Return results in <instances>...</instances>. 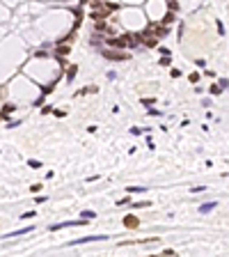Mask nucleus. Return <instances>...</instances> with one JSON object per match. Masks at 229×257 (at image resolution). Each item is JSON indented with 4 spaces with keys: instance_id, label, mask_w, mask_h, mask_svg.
Returning a JSON list of instances; mask_svg holds the SVG:
<instances>
[{
    "instance_id": "obj_1",
    "label": "nucleus",
    "mask_w": 229,
    "mask_h": 257,
    "mask_svg": "<svg viewBox=\"0 0 229 257\" xmlns=\"http://www.w3.org/2000/svg\"><path fill=\"white\" fill-rule=\"evenodd\" d=\"M101 55H103L105 60H128L131 53H119V51H114V48H103Z\"/></svg>"
},
{
    "instance_id": "obj_8",
    "label": "nucleus",
    "mask_w": 229,
    "mask_h": 257,
    "mask_svg": "<svg viewBox=\"0 0 229 257\" xmlns=\"http://www.w3.org/2000/svg\"><path fill=\"white\" fill-rule=\"evenodd\" d=\"M76 71H78V67H69V71H67V81H73Z\"/></svg>"
},
{
    "instance_id": "obj_12",
    "label": "nucleus",
    "mask_w": 229,
    "mask_h": 257,
    "mask_svg": "<svg viewBox=\"0 0 229 257\" xmlns=\"http://www.w3.org/2000/svg\"><path fill=\"white\" fill-rule=\"evenodd\" d=\"M80 216H83V218H87V221H89V218H94V211H83Z\"/></svg>"
},
{
    "instance_id": "obj_14",
    "label": "nucleus",
    "mask_w": 229,
    "mask_h": 257,
    "mask_svg": "<svg viewBox=\"0 0 229 257\" xmlns=\"http://www.w3.org/2000/svg\"><path fill=\"white\" fill-rule=\"evenodd\" d=\"M188 78H190V83H197V81H199V74H190Z\"/></svg>"
},
{
    "instance_id": "obj_5",
    "label": "nucleus",
    "mask_w": 229,
    "mask_h": 257,
    "mask_svg": "<svg viewBox=\"0 0 229 257\" xmlns=\"http://www.w3.org/2000/svg\"><path fill=\"white\" fill-rule=\"evenodd\" d=\"M172 21H177V16H174V12H167V14H165V19H163V23H165V26H170V23H172Z\"/></svg>"
},
{
    "instance_id": "obj_13",
    "label": "nucleus",
    "mask_w": 229,
    "mask_h": 257,
    "mask_svg": "<svg viewBox=\"0 0 229 257\" xmlns=\"http://www.w3.org/2000/svg\"><path fill=\"white\" fill-rule=\"evenodd\" d=\"M170 76H172V78H179V76H181V71H179V69H172Z\"/></svg>"
},
{
    "instance_id": "obj_17",
    "label": "nucleus",
    "mask_w": 229,
    "mask_h": 257,
    "mask_svg": "<svg viewBox=\"0 0 229 257\" xmlns=\"http://www.w3.org/2000/svg\"><path fill=\"white\" fill-rule=\"evenodd\" d=\"M101 2H103V0H101Z\"/></svg>"
},
{
    "instance_id": "obj_10",
    "label": "nucleus",
    "mask_w": 229,
    "mask_h": 257,
    "mask_svg": "<svg viewBox=\"0 0 229 257\" xmlns=\"http://www.w3.org/2000/svg\"><path fill=\"white\" fill-rule=\"evenodd\" d=\"M218 85H220L222 90H227V87H229V81H227V78H220V83H218Z\"/></svg>"
},
{
    "instance_id": "obj_6",
    "label": "nucleus",
    "mask_w": 229,
    "mask_h": 257,
    "mask_svg": "<svg viewBox=\"0 0 229 257\" xmlns=\"http://www.w3.org/2000/svg\"><path fill=\"white\" fill-rule=\"evenodd\" d=\"M215 207H218V202H208V204H202V207H199V211H202V214H206V211L215 209Z\"/></svg>"
},
{
    "instance_id": "obj_7",
    "label": "nucleus",
    "mask_w": 229,
    "mask_h": 257,
    "mask_svg": "<svg viewBox=\"0 0 229 257\" xmlns=\"http://www.w3.org/2000/svg\"><path fill=\"white\" fill-rule=\"evenodd\" d=\"M208 92L213 94V97H218V94H222V87H220V85H211V87H208Z\"/></svg>"
},
{
    "instance_id": "obj_15",
    "label": "nucleus",
    "mask_w": 229,
    "mask_h": 257,
    "mask_svg": "<svg viewBox=\"0 0 229 257\" xmlns=\"http://www.w3.org/2000/svg\"><path fill=\"white\" fill-rule=\"evenodd\" d=\"M142 103H144V106H151V103H156V99H142Z\"/></svg>"
},
{
    "instance_id": "obj_16",
    "label": "nucleus",
    "mask_w": 229,
    "mask_h": 257,
    "mask_svg": "<svg viewBox=\"0 0 229 257\" xmlns=\"http://www.w3.org/2000/svg\"><path fill=\"white\" fill-rule=\"evenodd\" d=\"M85 2H87V0H80V5H85Z\"/></svg>"
},
{
    "instance_id": "obj_9",
    "label": "nucleus",
    "mask_w": 229,
    "mask_h": 257,
    "mask_svg": "<svg viewBox=\"0 0 229 257\" xmlns=\"http://www.w3.org/2000/svg\"><path fill=\"white\" fill-rule=\"evenodd\" d=\"M144 186H128V193H142Z\"/></svg>"
},
{
    "instance_id": "obj_2",
    "label": "nucleus",
    "mask_w": 229,
    "mask_h": 257,
    "mask_svg": "<svg viewBox=\"0 0 229 257\" xmlns=\"http://www.w3.org/2000/svg\"><path fill=\"white\" fill-rule=\"evenodd\" d=\"M108 237H103V234H96V237H83V239H76V241H71V246H83V243H89V241H105Z\"/></svg>"
},
{
    "instance_id": "obj_3",
    "label": "nucleus",
    "mask_w": 229,
    "mask_h": 257,
    "mask_svg": "<svg viewBox=\"0 0 229 257\" xmlns=\"http://www.w3.org/2000/svg\"><path fill=\"white\" fill-rule=\"evenodd\" d=\"M140 225V221H138L135 216H126L124 218V227H128V230H133V227H138Z\"/></svg>"
},
{
    "instance_id": "obj_4",
    "label": "nucleus",
    "mask_w": 229,
    "mask_h": 257,
    "mask_svg": "<svg viewBox=\"0 0 229 257\" xmlns=\"http://www.w3.org/2000/svg\"><path fill=\"white\" fill-rule=\"evenodd\" d=\"M69 51H71L69 46H60V48L55 51V55H57V57H67V55H69Z\"/></svg>"
},
{
    "instance_id": "obj_11",
    "label": "nucleus",
    "mask_w": 229,
    "mask_h": 257,
    "mask_svg": "<svg viewBox=\"0 0 229 257\" xmlns=\"http://www.w3.org/2000/svg\"><path fill=\"white\" fill-rule=\"evenodd\" d=\"M9 113H14V106H5L2 108V115H9Z\"/></svg>"
}]
</instances>
